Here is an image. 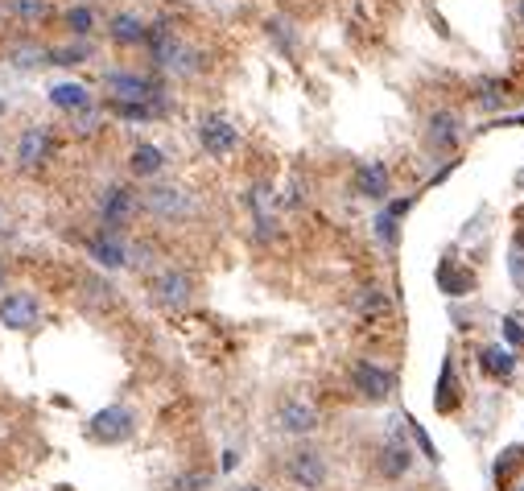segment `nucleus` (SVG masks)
Returning a JSON list of instances; mask_svg holds the SVG:
<instances>
[{
	"label": "nucleus",
	"instance_id": "obj_18",
	"mask_svg": "<svg viewBox=\"0 0 524 491\" xmlns=\"http://www.w3.org/2000/svg\"><path fill=\"white\" fill-rule=\"evenodd\" d=\"M129 169H132V178H157L161 169H166V153L157 149V144H137L129 157Z\"/></svg>",
	"mask_w": 524,
	"mask_h": 491
},
{
	"label": "nucleus",
	"instance_id": "obj_9",
	"mask_svg": "<svg viewBox=\"0 0 524 491\" xmlns=\"http://www.w3.org/2000/svg\"><path fill=\"white\" fill-rule=\"evenodd\" d=\"M285 475L298 491H318L326 483V458L318 450H298V455H289Z\"/></svg>",
	"mask_w": 524,
	"mask_h": 491
},
{
	"label": "nucleus",
	"instance_id": "obj_8",
	"mask_svg": "<svg viewBox=\"0 0 524 491\" xmlns=\"http://www.w3.org/2000/svg\"><path fill=\"white\" fill-rule=\"evenodd\" d=\"M54 157V132L46 124H29L17 136V166L21 169H42Z\"/></svg>",
	"mask_w": 524,
	"mask_h": 491
},
{
	"label": "nucleus",
	"instance_id": "obj_20",
	"mask_svg": "<svg viewBox=\"0 0 524 491\" xmlns=\"http://www.w3.org/2000/svg\"><path fill=\"white\" fill-rule=\"evenodd\" d=\"M479 368L488 371V376H496V380H508L516 371V355L508 347H483L479 351Z\"/></svg>",
	"mask_w": 524,
	"mask_h": 491
},
{
	"label": "nucleus",
	"instance_id": "obj_26",
	"mask_svg": "<svg viewBox=\"0 0 524 491\" xmlns=\"http://www.w3.org/2000/svg\"><path fill=\"white\" fill-rule=\"evenodd\" d=\"M520 471L524 467V446H508L500 458H496V467H491V475H496V483L500 487H508V471Z\"/></svg>",
	"mask_w": 524,
	"mask_h": 491
},
{
	"label": "nucleus",
	"instance_id": "obj_22",
	"mask_svg": "<svg viewBox=\"0 0 524 491\" xmlns=\"http://www.w3.org/2000/svg\"><path fill=\"white\" fill-rule=\"evenodd\" d=\"M12 66H21V71H34V66H50V50L37 46V42H21V46L9 50Z\"/></svg>",
	"mask_w": 524,
	"mask_h": 491
},
{
	"label": "nucleus",
	"instance_id": "obj_35",
	"mask_svg": "<svg viewBox=\"0 0 524 491\" xmlns=\"http://www.w3.org/2000/svg\"><path fill=\"white\" fill-rule=\"evenodd\" d=\"M516 17H520V21H524V0H516Z\"/></svg>",
	"mask_w": 524,
	"mask_h": 491
},
{
	"label": "nucleus",
	"instance_id": "obj_5",
	"mask_svg": "<svg viewBox=\"0 0 524 491\" xmlns=\"http://www.w3.org/2000/svg\"><path fill=\"white\" fill-rule=\"evenodd\" d=\"M351 388H356L364 401H388L396 388V376L371 360H356L351 363Z\"/></svg>",
	"mask_w": 524,
	"mask_h": 491
},
{
	"label": "nucleus",
	"instance_id": "obj_21",
	"mask_svg": "<svg viewBox=\"0 0 524 491\" xmlns=\"http://www.w3.org/2000/svg\"><path fill=\"white\" fill-rule=\"evenodd\" d=\"M479 104L488 112H500V108H508V99H512V87H508V79H483L479 83Z\"/></svg>",
	"mask_w": 524,
	"mask_h": 491
},
{
	"label": "nucleus",
	"instance_id": "obj_1",
	"mask_svg": "<svg viewBox=\"0 0 524 491\" xmlns=\"http://www.w3.org/2000/svg\"><path fill=\"white\" fill-rule=\"evenodd\" d=\"M132 433H137V413L129 405H107L87 421V438L99 446H120L129 442Z\"/></svg>",
	"mask_w": 524,
	"mask_h": 491
},
{
	"label": "nucleus",
	"instance_id": "obj_4",
	"mask_svg": "<svg viewBox=\"0 0 524 491\" xmlns=\"http://www.w3.org/2000/svg\"><path fill=\"white\" fill-rule=\"evenodd\" d=\"M141 207L153 219H169V223H178V219H186L194 211L191 194L182 191V186H149L141 194Z\"/></svg>",
	"mask_w": 524,
	"mask_h": 491
},
{
	"label": "nucleus",
	"instance_id": "obj_39",
	"mask_svg": "<svg viewBox=\"0 0 524 491\" xmlns=\"http://www.w3.org/2000/svg\"><path fill=\"white\" fill-rule=\"evenodd\" d=\"M0 12H4V0H0Z\"/></svg>",
	"mask_w": 524,
	"mask_h": 491
},
{
	"label": "nucleus",
	"instance_id": "obj_25",
	"mask_svg": "<svg viewBox=\"0 0 524 491\" xmlns=\"http://www.w3.org/2000/svg\"><path fill=\"white\" fill-rule=\"evenodd\" d=\"M91 58V46L87 42H74V46H54L50 50V62L54 66H79V62Z\"/></svg>",
	"mask_w": 524,
	"mask_h": 491
},
{
	"label": "nucleus",
	"instance_id": "obj_19",
	"mask_svg": "<svg viewBox=\"0 0 524 491\" xmlns=\"http://www.w3.org/2000/svg\"><path fill=\"white\" fill-rule=\"evenodd\" d=\"M145 29H149V25H145L141 17H132V12H116V17L107 21V34H112L116 46H141Z\"/></svg>",
	"mask_w": 524,
	"mask_h": 491
},
{
	"label": "nucleus",
	"instance_id": "obj_34",
	"mask_svg": "<svg viewBox=\"0 0 524 491\" xmlns=\"http://www.w3.org/2000/svg\"><path fill=\"white\" fill-rule=\"evenodd\" d=\"M236 491H264V487H256V483H244V487H236Z\"/></svg>",
	"mask_w": 524,
	"mask_h": 491
},
{
	"label": "nucleus",
	"instance_id": "obj_16",
	"mask_svg": "<svg viewBox=\"0 0 524 491\" xmlns=\"http://www.w3.org/2000/svg\"><path fill=\"white\" fill-rule=\"evenodd\" d=\"M351 310L359 314V318H384V314H393V298H388V289L380 285H364L351 298Z\"/></svg>",
	"mask_w": 524,
	"mask_h": 491
},
{
	"label": "nucleus",
	"instance_id": "obj_13",
	"mask_svg": "<svg viewBox=\"0 0 524 491\" xmlns=\"http://www.w3.org/2000/svg\"><path fill=\"white\" fill-rule=\"evenodd\" d=\"M458 136H463V124H458L454 112H434V116H429L426 141L434 153H454V149H458Z\"/></svg>",
	"mask_w": 524,
	"mask_h": 491
},
{
	"label": "nucleus",
	"instance_id": "obj_27",
	"mask_svg": "<svg viewBox=\"0 0 524 491\" xmlns=\"http://www.w3.org/2000/svg\"><path fill=\"white\" fill-rule=\"evenodd\" d=\"M66 29H71L74 37H87L91 29H96V9H87V4H74V9H66Z\"/></svg>",
	"mask_w": 524,
	"mask_h": 491
},
{
	"label": "nucleus",
	"instance_id": "obj_40",
	"mask_svg": "<svg viewBox=\"0 0 524 491\" xmlns=\"http://www.w3.org/2000/svg\"><path fill=\"white\" fill-rule=\"evenodd\" d=\"M516 491H524V487H516Z\"/></svg>",
	"mask_w": 524,
	"mask_h": 491
},
{
	"label": "nucleus",
	"instance_id": "obj_36",
	"mask_svg": "<svg viewBox=\"0 0 524 491\" xmlns=\"http://www.w3.org/2000/svg\"><path fill=\"white\" fill-rule=\"evenodd\" d=\"M0 289H4V261H0Z\"/></svg>",
	"mask_w": 524,
	"mask_h": 491
},
{
	"label": "nucleus",
	"instance_id": "obj_23",
	"mask_svg": "<svg viewBox=\"0 0 524 491\" xmlns=\"http://www.w3.org/2000/svg\"><path fill=\"white\" fill-rule=\"evenodd\" d=\"M9 9L21 25H42L50 17V0H9Z\"/></svg>",
	"mask_w": 524,
	"mask_h": 491
},
{
	"label": "nucleus",
	"instance_id": "obj_24",
	"mask_svg": "<svg viewBox=\"0 0 524 491\" xmlns=\"http://www.w3.org/2000/svg\"><path fill=\"white\" fill-rule=\"evenodd\" d=\"M442 289L450 293V298H466L471 289H475V277L471 273H463V269H442Z\"/></svg>",
	"mask_w": 524,
	"mask_h": 491
},
{
	"label": "nucleus",
	"instance_id": "obj_33",
	"mask_svg": "<svg viewBox=\"0 0 524 491\" xmlns=\"http://www.w3.org/2000/svg\"><path fill=\"white\" fill-rule=\"evenodd\" d=\"M178 491H207V475H199V471L182 475V479H178Z\"/></svg>",
	"mask_w": 524,
	"mask_h": 491
},
{
	"label": "nucleus",
	"instance_id": "obj_30",
	"mask_svg": "<svg viewBox=\"0 0 524 491\" xmlns=\"http://www.w3.org/2000/svg\"><path fill=\"white\" fill-rule=\"evenodd\" d=\"M376 236H380L388 248H396V240H401V223H396V215H388V211L376 215Z\"/></svg>",
	"mask_w": 524,
	"mask_h": 491
},
{
	"label": "nucleus",
	"instance_id": "obj_31",
	"mask_svg": "<svg viewBox=\"0 0 524 491\" xmlns=\"http://www.w3.org/2000/svg\"><path fill=\"white\" fill-rule=\"evenodd\" d=\"M409 433H413V442L426 450V458L429 463H438V450H434V442H429V433H426V425L421 421H409Z\"/></svg>",
	"mask_w": 524,
	"mask_h": 491
},
{
	"label": "nucleus",
	"instance_id": "obj_15",
	"mask_svg": "<svg viewBox=\"0 0 524 491\" xmlns=\"http://www.w3.org/2000/svg\"><path fill=\"white\" fill-rule=\"evenodd\" d=\"M50 104L59 112H71V116H79V112H91V91H87L83 83H54L50 87Z\"/></svg>",
	"mask_w": 524,
	"mask_h": 491
},
{
	"label": "nucleus",
	"instance_id": "obj_10",
	"mask_svg": "<svg viewBox=\"0 0 524 491\" xmlns=\"http://www.w3.org/2000/svg\"><path fill=\"white\" fill-rule=\"evenodd\" d=\"M277 425L285 433H314L322 425V417H318V409L306 401V396H289V401H281V409H277Z\"/></svg>",
	"mask_w": 524,
	"mask_h": 491
},
{
	"label": "nucleus",
	"instance_id": "obj_11",
	"mask_svg": "<svg viewBox=\"0 0 524 491\" xmlns=\"http://www.w3.org/2000/svg\"><path fill=\"white\" fill-rule=\"evenodd\" d=\"M351 186H356L359 199H371V203H388V186H393V174H388V166L384 161H364V166H356V174H351Z\"/></svg>",
	"mask_w": 524,
	"mask_h": 491
},
{
	"label": "nucleus",
	"instance_id": "obj_2",
	"mask_svg": "<svg viewBox=\"0 0 524 491\" xmlns=\"http://www.w3.org/2000/svg\"><path fill=\"white\" fill-rule=\"evenodd\" d=\"M107 96L120 104H161V87L137 71H107L104 74Z\"/></svg>",
	"mask_w": 524,
	"mask_h": 491
},
{
	"label": "nucleus",
	"instance_id": "obj_38",
	"mask_svg": "<svg viewBox=\"0 0 524 491\" xmlns=\"http://www.w3.org/2000/svg\"><path fill=\"white\" fill-rule=\"evenodd\" d=\"M0 116H4V99H0Z\"/></svg>",
	"mask_w": 524,
	"mask_h": 491
},
{
	"label": "nucleus",
	"instance_id": "obj_17",
	"mask_svg": "<svg viewBox=\"0 0 524 491\" xmlns=\"http://www.w3.org/2000/svg\"><path fill=\"white\" fill-rule=\"evenodd\" d=\"M409 467H413L409 446L401 442V438H388V442L380 446V475L384 479H401V475H409Z\"/></svg>",
	"mask_w": 524,
	"mask_h": 491
},
{
	"label": "nucleus",
	"instance_id": "obj_7",
	"mask_svg": "<svg viewBox=\"0 0 524 491\" xmlns=\"http://www.w3.org/2000/svg\"><path fill=\"white\" fill-rule=\"evenodd\" d=\"M149 293H153L161 306H169V310H186L194 298V281L182 269H161V273L149 281Z\"/></svg>",
	"mask_w": 524,
	"mask_h": 491
},
{
	"label": "nucleus",
	"instance_id": "obj_28",
	"mask_svg": "<svg viewBox=\"0 0 524 491\" xmlns=\"http://www.w3.org/2000/svg\"><path fill=\"white\" fill-rule=\"evenodd\" d=\"M112 112L120 121H153V116H161V104H120V99H112Z\"/></svg>",
	"mask_w": 524,
	"mask_h": 491
},
{
	"label": "nucleus",
	"instance_id": "obj_3",
	"mask_svg": "<svg viewBox=\"0 0 524 491\" xmlns=\"http://www.w3.org/2000/svg\"><path fill=\"white\" fill-rule=\"evenodd\" d=\"M194 132H199V144H203V153H207V157H215V161H223V157H231V153H236V144H239L236 124L227 121V116H219V112L203 116Z\"/></svg>",
	"mask_w": 524,
	"mask_h": 491
},
{
	"label": "nucleus",
	"instance_id": "obj_32",
	"mask_svg": "<svg viewBox=\"0 0 524 491\" xmlns=\"http://www.w3.org/2000/svg\"><path fill=\"white\" fill-rule=\"evenodd\" d=\"M504 339H508L512 347H524V323H516V318H504Z\"/></svg>",
	"mask_w": 524,
	"mask_h": 491
},
{
	"label": "nucleus",
	"instance_id": "obj_12",
	"mask_svg": "<svg viewBox=\"0 0 524 491\" xmlns=\"http://www.w3.org/2000/svg\"><path fill=\"white\" fill-rule=\"evenodd\" d=\"M99 215H104V228L116 231L124 228L132 215H137V194L129 186H107L104 199H99Z\"/></svg>",
	"mask_w": 524,
	"mask_h": 491
},
{
	"label": "nucleus",
	"instance_id": "obj_37",
	"mask_svg": "<svg viewBox=\"0 0 524 491\" xmlns=\"http://www.w3.org/2000/svg\"><path fill=\"white\" fill-rule=\"evenodd\" d=\"M516 124H524V112H520V116H516Z\"/></svg>",
	"mask_w": 524,
	"mask_h": 491
},
{
	"label": "nucleus",
	"instance_id": "obj_14",
	"mask_svg": "<svg viewBox=\"0 0 524 491\" xmlns=\"http://www.w3.org/2000/svg\"><path fill=\"white\" fill-rule=\"evenodd\" d=\"M87 256L96 264H104V269H124V264H129V248L120 244L116 231H107V228L87 240Z\"/></svg>",
	"mask_w": 524,
	"mask_h": 491
},
{
	"label": "nucleus",
	"instance_id": "obj_6",
	"mask_svg": "<svg viewBox=\"0 0 524 491\" xmlns=\"http://www.w3.org/2000/svg\"><path fill=\"white\" fill-rule=\"evenodd\" d=\"M42 323V306L29 289H12L0 298V326H9V331H34Z\"/></svg>",
	"mask_w": 524,
	"mask_h": 491
},
{
	"label": "nucleus",
	"instance_id": "obj_29",
	"mask_svg": "<svg viewBox=\"0 0 524 491\" xmlns=\"http://www.w3.org/2000/svg\"><path fill=\"white\" fill-rule=\"evenodd\" d=\"M434 405H438V413H450V409L458 405V380H454V371H450V368L442 371V384H438V401H434Z\"/></svg>",
	"mask_w": 524,
	"mask_h": 491
}]
</instances>
